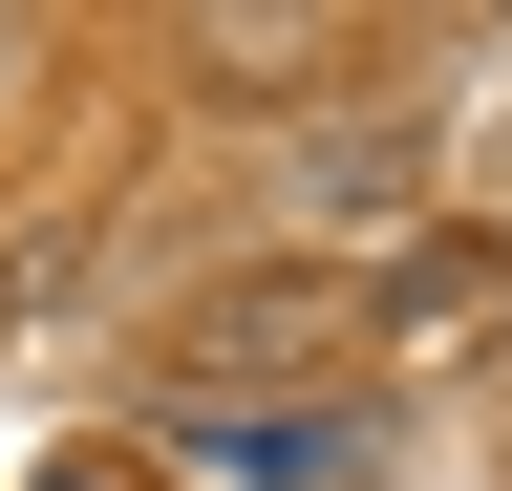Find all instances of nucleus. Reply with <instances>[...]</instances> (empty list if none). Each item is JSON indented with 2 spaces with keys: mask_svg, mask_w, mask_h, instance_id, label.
I'll list each match as a JSON object with an SVG mask.
<instances>
[{
  "mask_svg": "<svg viewBox=\"0 0 512 491\" xmlns=\"http://www.w3.org/2000/svg\"><path fill=\"white\" fill-rule=\"evenodd\" d=\"M192 449H214L235 491H342V470H363V427H342V406H214Z\"/></svg>",
  "mask_w": 512,
  "mask_h": 491,
  "instance_id": "f257e3e1",
  "label": "nucleus"
}]
</instances>
